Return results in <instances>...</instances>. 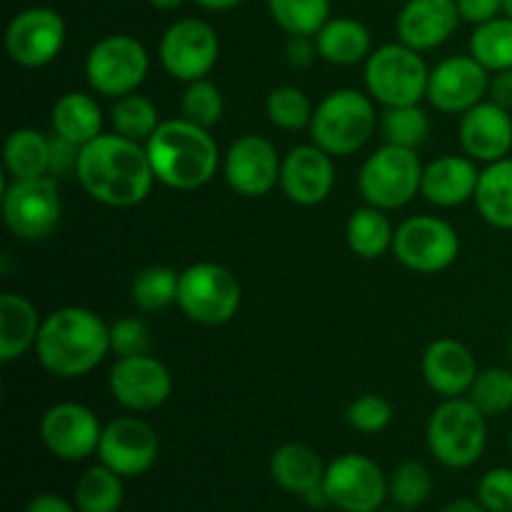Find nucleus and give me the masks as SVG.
<instances>
[{
    "label": "nucleus",
    "mask_w": 512,
    "mask_h": 512,
    "mask_svg": "<svg viewBox=\"0 0 512 512\" xmlns=\"http://www.w3.org/2000/svg\"><path fill=\"white\" fill-rule=\"evenodd\" d=\"M155 178L173 190H198L215 178L220 150L208 128L180 118L163 120L145 143Z\"/></svg>",
    "instance_id": "obj_3"
},
{
    "label": "nucleus",
    "mask_w": 512,
    "mask_h": 512,
    "mask_svg": "<svg viewBox=\"0 0 512 512\" xmlns=\"http://www.w3.org/2000/svg\"><path fill=\"white\" fill-rule=\"evenodd\" d=\"M440 512H488V510H485L483 505L478 503V498H475V500L458 498V500H453V503L445 505V508Z\"/></svg>",
    "instance_id": "obj_50"
},
{
    "label": "nucleus",
    "mask_w": 512,
    "mask_h": 512,
    "mask_svg": "<svg viewBox=\"0 0 512 512\" xmlns=\"http://www.w3.org/2000/svg\"><path fill=\"white\" fill-rule=\"evenodd\" d=\"M423 378L433 393L440 398H463L468 395L475 375H478V363L470 353L468 345L453 338H440L425 348L423 353Z\"/></svg>",
    "instance_id": "obj_23"
},
{
    "label": "nucleus",
    "mask_w": 512,
    "mask_h": 512,
    "mask_svg": "<svg viewBox=\"0 0 512 512\" xmlns=\"http://www.w3.org/2000/svg\"><path fill=\"white\" fill-rule=\"evenodd\" d=\"M103 123L105 118L98 100L88 93H80V90H70V93L60 95L53 103V110H50L53 135L78 145V148L103 135Z\"/></svg>",
    "instance_id": "obj_27"
},
{
    "label": "nucleus",
    "mask_w": 512,
    "mask_h": 512,
    "mask_svg": "<svg viewBox=\"0 0 512 512\" xmlns=\"http://www.w3.org/2000/svg\"><path fill=\"white\" fill-rule=\"evenodd\" d=\"M478 503L488 512H512V468H493L480 478Z\"/></svg>",
    "instance_id": "obj_44"
},
{
    "label": "nucleus",
    "mask_w": 512,
    "mask_h": 512,
    "mask_svg": "<svg viewBox=\"0 0 512 512\" xmlns=\"http://www.w3.org/2000/svg\"><path fill=\"white\" fill-rule=\"evenodd\" d=\"M33 350L55 378H83L110 353V325L93 310L65 305L45 315Z\"/></svg>",
    "instance_id": "obj_2"
},
{
    "label": "nucleus",
    "mask_w": 512,
    "mask_h": 512,
    "mask_svg": "<svg viewBox=\"0 0 512 512\" xmlns=\"http://www.w3.org/2000/svg\"><path fill=\"white\" fill-rule=\"evenodd\" d=\"M225 110L223 93L215 83H210L208 78L193 80V83H185V93L180 98V113L185 120L200 125V128H213L220 123Z\"/></svg>",
    "instance_id": "obj_41"
},
{
    "label": "nucleus",
    "mask_w": 512,
    "mask_h": 512,
    "mask_svg": "<svg viewBox=\"0 0 512 512\" xmlns=\"http://www.w3.org/2000/svg\"><path fill=\"white\" fill-rule=\"evenodd\" d=\"M488 445L485 415L465 398H445L428 420V448L440 465L465 470L478 463Z\"/></svg>",
    "instance_id": "obj_5"
},
{
    "label": "nucleus",
    "mask_w": 512,
    "mask_h": 512,
    "mask_svg": "<svg viewBox=\"0 0 512 512\" xmlns=\"http://www.w3.org/2000/svg\"><path fill=\"white\" fill-rule=\"evenodd\" d=\"M470 55L488 73L512 70V18L498 15L483 25H475L470 35Z\"/></svg>",
    "instance_id": "obj_33"
},
{
    "label": "nucleus",
    "mask_w": 512,
    "mask_h": 512,
    "mask_svg": "<svg viewBox=\"0 0 512 512\" xmlns=\"http://www.w3.org/2000/svg\"><path fill=\"white\" fill-rule=\"evenodd\" d=\"M433 493V475L418 460H405L388 478V495L395 508L418 510L428 503Z\"/></svg>",
    "instance_id": "obj_38"
},
{
    "label": "nucleus",
    "mask_w": 512,
    "mask_h": 512,
    "mask_svg": "<svg viewBox=\"0 0 512 512\" xmlns=\"http://www.w3.org/2000/svg\"><path fill=\"white\" fill-rule=\"evenodd\" d=\"M335 185L333 155L315 143L295 145L280 165V188L285 198L303 208H313L328 200Z\"/></svg>",
    "instance_id": "obj_20"
},
{
    "label": "nucleus",
    "mask_w": 512,
    "mask_h": 512,
    "mask_svg": "<svg viewBox=\"0 0 512 512\" xmlns=\"http://www.w3.org/2000/svg\"><path fill=\"white\" fill-rule=\"evenodd\" d=\"M273 23L288 35H318L330 20V0H268Z\"/></svg>",
    "instance_id": "obj_36"
},
{
    "label": "nucleus",
    "mask_w": 512,
    "mask_h": 512,
    "mask_svg": "<svg viewBox=\"0 0 512 512\" xmlns=\"http://www.w3.org/2000/svg\"><path fill=\"white\" fill-rule=\"evenodd\" d=\"M278 150L263 135H240L223 158V175L230 188L245 198H263L280 183Z\"/></svg>",
    "instance_id": "obj_19"
},
{
    "label": "nucleus",
    "mask_w": 512,
    "mask_h": 512,
    "mask_svg": "<svg viewBox=\"0 0 512 512\" xmlns=\"http://www.w3.org/2000/svg\"><path fill=\"white\" fill-rule=\"evenodd\" d=\"M25 512H78V508H75V503H68L55 493H40L30 500Z\"/></svg>",
    "instance_id": "obj_49"
},
{
    "label": "nucleus",
    "mask_w": 512,
    "mask_h": 512,
    "mask_svg": "<svg viewBox=\"0 0 512 512\" xmlns=\"http://www.w3.org/2000/svg\"><path fill=\"white\" fill-rule=\"evenodd\" d=\"M40 325L43 320L33 300L20 293L0 295V360L5 365L15 363L30 348H35Z\"/></svg>",
    "instance_id": "obj_26"
},
{
    "label": "nucleus",
    "mask_w": 512,
    "mask_h": 512,
    "mask_svg": "<svg viewBox=\"0 0 512 512\" xmlns=\"http://www.w3.org/2000/svg\"><path fill=\"white\" fill-rule=\"evenodd\" d=\"M63 45V15L45 5L20 10L5 28V50L20 68H45L58 58Z\"/></svg>",
    "instance_id": "obj_14"
},
{
    "label": "nucleus",
    "mask_w": 512,
    "mask_h": 512,
    "mask_svg": "<svg viewBox=\"0 0 512 512\" xmlns=\"http://www.w3.org/2000/svg\"><path fill=\"white\" fill-rule=\"evenodd\" d=\"M465 23L483 25L503 13V0H455Z\"/></svg>",
    "instance_id": "obj_47"
},
{
    "label": "nucleus",
    "mask_w": 512,
    "mask_h": 512,
    "mask_svg": "<svg viewBox=\"0 0 512 512\" xmlns=\"http://www.w3.org/2000/svg\"><path fill=\"white\" fill-rule=\"evenodd\" d=\"M380 133L385 143L418 150L430 135V115L420 108V103L385 108L380 115Z\"/></svg>",
    "instance_id": "obj_37"
},
{
    "label": "nucleus",
    "mask_w": 512,
    "mask_h": 512,
    "mask_svg": "<svg viewBox=\"0 0 512 512\" xmlns=\"http://www.w3.org/2000/svg\"><path fill=\"white\" fill-rule=\"evenodd\" d=\"M160 453V440L153 425L135 415L110 420L98 445L100 463L108 465L120 478H138L148 473Z\"/></svg>",
    "instance_id": "obj_16"
},
{
    "label": "nucleus",
    "mask_w": 512,
    "mask_h": 512,
    "mask_svg": "<svg viewBox=\"0 0 512 512\" xmlns=\"http://www.w3.org/2000/svg\"><path fill=\"white\" fill-rule=\"evenodd\" d=\"M468 400L485 415H505L512 410V370L485 368L478 370L473 385L468 390Z\"/></svg>",
    "instance_id": "obj_39"
},
{
    "label": "nucleus",
    "mask_w": 512,
    "mask_h": 512,
    "mask_svg": "<svg viewBox=\"0 0 512 512\" xmlns=\"http://www.w3.org/2000/svg\"><path fill=\"white\" fill-rule=\"evenodd\" d=\"M313 105L308 95L295 85H278L265 98V113L268 120L280 130H303L310 128L313 120Z\"/></svg>",
    "instance_id": "obj_40"
},
{
    "label": "nucleus",
    "mask_w": 512,
    "mask_h": 512,
    "mask_svg": "<svg viewBox=\"0 0 512 512\" xmlns=\"http://www.w3.org/2000/svg\"><path fill=\"white\" fill-rule=\"evenodd\" d=\"M158 55L170 78L180 80V83L203 80L218 65V33L213 25L200 18L175 20L160 38Z\"/></svg>",
    "instance_id": "obj_13"
},
{
    "label": "nucleus",
    "mask_w": 512,
    "mask_h": 512,
    "mask_svg": "<svg viewBox=\"0 0 512 512\" xmlns=\"http://www.w3.org/2000/svg\"><path fill=\"white\" fill-rule=\"evenodd\" d=\"M178 288H180V273L168 268V265H150V268L140 270L130 285V295H133V305L143 313H158L168 305L178 303Z\"/></svg>",
    "instance_id": "obj_34"
},
{
    "label": "nucleus",
    "mask_w": 512,
    "mask_h": 512,
    "mask_svg": "<svg viewBox=\"0 0 512 512\" xmlns=\"http://www.w3.org/2000/svg\"><path fill=\"white\" fill-rule=\"evenodd\" d=\"M100 420L90 408L80 403H58L40 418V440L50 455L68 463L98 455Z\"/></svg>",
    "instance_id": "obj_18"
},
{
    "label": "nucleus",
    "mask_w": 512,
    "mask_h": 512,
    "mask_svg": "<svg viewBox=\"0 0 512 512\" xmlns=\"http://www.w3.org/2000/svg\"><path fill=\"white\" fill-rule=\"evenodd\" d=\"M110 123L118 135L145 145L163 120L153 100L140 93H130L115 100L110 108Z\"/></svg>",
    "instance_id": "obj_35"
},
{
    "label": "nucleus",
    "mask_w": 512,
    "mask_h": 512,
    "mask_svg": "<svg viewBox=\"0 0 512 512\" xmlns=\"http://www.w3.org/2000/svg\"><path fill=\"white\" fill-rule=\"evenodd\" d=\"M430 68L423 53L398 43L375 48L365 60V88L383 108L415 105L428 95Z\"/></svg>",
    "instance_id": "obj_6"
},
{
    "label": "nucleus",
    "mask_w": 512,
    "mask_h": 512,
    "mask_svg": "<svg viewBox=\"0 0 512 512\" xmlns=\"http://www.w3.org/2000/svg\"><path fill=\"white\" fill-rule=\"evenodd\" d=\"M75 175L85 193L108 208L140 205L158 180L145 145L118 133H103L83 145Z\"/></svg>",
    "instance_id": "obj_1"
},
{
    "label": "nucleus",
    "mask_w": 512,
    "mask_h": 512,
    "mask_svg": "<svg viewBox=\"0 0 512 512\" xmlns=\"http://www.w3.org/2000/svg\"><path fill=\"white\" fill-rule=\"evenodd\" d=\"M285 58L293 68H310L318 58V45H315L313 35H290L288 45H285Z\"/></svg>",
    "instance_id": "obj_46"
},
{
    "label": "nucleus",
    "mask_w": 512,
    "mask_h": 512,
    "mask_svg": "<svg viewBox=\"0 0 512 512\" xmlns=\"http://www.w3.org/2000/svg\"><path fill=\"white\" fill-rule=\"evenodd\" d=\"M243 303L240 280L220 263H195L180 273L178 308L193 323L218 328L238 315Z\"/></svg>",
    "instance_id": "obj_8"
},
{
    "label": "nucleus",
    "mask_w": 512,
    "mask_h": 512,
    "mask_svg": "<svg viewBox=\"0 0 512 512\" xmlns=\"http://www.w3.org/2000/svg\"><path fill=\"white\" fill-rule=\"evenodd\" d=\"M508 445H510V455H512V430H510V438H508Z\"/></svg>",
    "instance_id": "obj_55"
},
{
    "label": "nucleus",
    "mask_w": 512,
    "mask_h": 512,
    "mask_svg": "<svg viewBox=\"0 0 512 512\" xmlns=\"http://www.w3.org/2000/svg\"><path fill=\"white\" fill-rule=\"evenodd\" d=\"M63 215L60 190L53 175L13 180L3 193V220L20 240H43L55 233Z\"/></svg>",
    "instance_id": "obj_11"
},
{
    "label": "nucleus",
    "mask_w": 512,
    "mask_h": 512,
    "mask_svg": "<svg viewBox=\"0 0 512 512\" xmlns=\"http://www.w3.org/2000/svg\"><path fill=\"white\" fill-rule=\"evenodd\" d=\"M345 418H348L350 428L358 430V433H383L390 425V420H393V405H390L383 395L365 393L348 405Z\"/></svg>",
    "instance_id": "obj_42"
},
{
    "label": "nucleus",
    "mask_w": 512,
    "mask_h": 512,
    "mask_svg": "<svg viewBox=\"0 0 512 512\" xmlns=\"http://www.w3.org/2000/svg\"><path fill=\"white\" fill-rule=\"evenodd\" d=\"M195 5L205 10H215V13H225V10H235L238 5H243L245 0H193Z\"/></svg>",
    "instance_id": "obj_51"
},
{
    "label": "nucleus",
    "mask_w": 512,
    "mask_h": 512,
    "mask_svg": "<svg viewBox=\"0 0 512 512\" xmlns=\"http://www.w3.org/2000/svg\"><path fill=\"white\" fill-rule=\"evenodd\" d=\"M50 145L53 138L35 128H18L5 138L3 163L13 180L50 175Z\"/></svg>",
    "instance_id": "obj_30"
},
{
    "label": "nucleus",
    "mask_w": 512,
    "mask_h": 512,
    "mask_svg": "<svg viewBox=\"0 0 512 512\" xmlns=\"http://www.w3.org/2000/svg\"><path fill=\"white\" fill-rule=\"evenodd\" d=\"M490 88V73L473 55H453L430 70L428 103L448 115H463L483 103Z\"/></svg>",
    "instance_id": "obj_17"
},
{
    "label": "nucleus",
    "mask_w": 512,
    "mask_h": 512,
    "mask_svg": "<svg viewBox=\"0 0 512 512\" xmlns=\"http://www.w3.org/2000/svg\"><path fill=\"white\" fill-rule=\"evenodd\" d=\"M108 388L115 403L130 413H150L168 403L173 395V375L168 365L150 353L118 358L110 368Z\"/></svg>",
    "instance_id": "obj_15"
},
{
    "label": "nucleus",
    "mask_w": 512,
    "mask_h": 512,
    "mask_svg": "<svg viewBox=\"0 0 512 512\" xmlns=\"http://www.w3.org/2000/svg\"><path fill=\"white\" fill-rule=\"evenodd\" d=\"M480 183L478 163L468 155H440L423 170L420 195L438 208H458L475 200Z\"/></svg>",
    "instance_id": "obj_24"
},
{
    "label": "nucleus",
    "mask_w": 512,
    "mask_h": 512,
    "mask_svg": "<svg viewBox=\"0 0 512 512\" xmlns=\"http://www.w3.org/2000/svg\"><path fill=\"white\" fill-rule=\"evenodd\" d=\"M150 350L148 325L138 318H123L110 325V353L118 358L143 355Z\"/></svg>",
    "instance_id": "obj_43"
},
{
    "label": "nucleus",
    "mask_w": 512,
    "mask_h": 512,
    "mask_svg": "<svg viewBox=\"0 0 512 512\" xmlns=\"http://www.w3.org/2000/svg\"><path fill=\"white\" fill-rule=\"evenodd\" d=\"M325 468L318 450L305 443H285L270 455V478L280 490L290 495H308L318 485H323Z\"/></svg>",
    "instance_id": "obj_25"
},
{
    "label": "nucleus",
    "mask_w": 512,
    "mask_h": 512,
    "mask_svg": "<svg viewBox=\"0 0 512 512\" xmlns=\"http://www.w3.org/2000/svg\"><path fill=\"white\" fill-rule=\"evenodd\" d=\"M325 495L340 512H378L388 495V478L373 458L345 453L325 468Z\"/></svg>",
    "instance_id": "obj_12"
},
{
    "label": "nucleus",
    "mask_w": 512,
    "mask_h": 512,
    "mask_svg": "<svg viewBox=\"0 0 512 512\" xmlns=\"http://www.w3.org/2000/svg\"><path fill=\"white\" fill-rule=\"evenodd\" d=\"M395 228L390 225L385 210L375 208V205H365V208L353 210L345 225V240L348 248L353 250L358 258L375 260L393 250Z\"/></svg>",
    "instance_id": "obj_31"
},
{
    "label": "nucleus",
    "mask_w": 512,
    "mask_h": 512,
    "mask_svg": "<svg viewBox=\"0 0 512 512\" xmlns=\"http://www.w3.org/2000/svg\"><path fill=\"white\" fill-rule=\"evenodd\" d=\"M155 10H175L185 3V0H148Z\"/></svg>",
    "instance_id": "obj_52"
},
{
    "label": "nucleus",
    "mask_w": 512,
    "mask_h": 512,
    "mask_svg": "<svg viewBox=\"0 0 512 512\" xmlns=\"http://www.w3.org/2000/svg\"><path fill=\"white\" fill-rule=\"evenodd\" d=\"M123 480L108 465H93L75 483V508L78 512H118L125 498Z\"/></svg>",
    "instance_id": "obj_32"
},
{
    "label": "nucleus",
    "mask_w": 512,
    "mask_h": 512,
    "mask_svg": "<svg viewBox=\"0 0 512 512\" xmlns=\"http://www.w3.org/2000/svg\"><path fill=\"white\" fill-rule=\"evenodd\" d=\"M150 73V55L133 35H105L85 58V80L103 98L138 93Z\"/></svg>",
    "instance_id": "obj_9"
},
{
    "label": "nucleus",
    "mask_w": 512,
    "mask_h": 512,
    "mask_svg": "<svg viewBox=\"0 0 512 512\" xmlns=\"http://www.w3.org/2000/svg\"><path fill=\"white\" fill-rule=\"evenodd\" d=\"M455 0H408L395 23L398 40L408 48L425 53L448 43L460 25Z\"/></svg>",
    "instance_id": "obj_22"
},
{
    "label": "nucleus",
    "mask_w": 512,
    "mask_h": 512,
    "mask_svg": "<svg viewBox=\"0 0 512 512\" xmlns=\"http://www.w3.org/2000/svg\"><path fill=\"white\" fill-rule=\"evenodd\" d=\"M503 15L512 18V0H503Z\"/></svg>",
    "instance_id": "obj_53"
},
{
    "label": "nucleus",
    "mask_w": 512,
    "mask_h": 512,
    "mask_svg": "<svg viewBox=\"0 0 512 512\" xmlns=\"http://www.w3.org/2000/svg\"><path fill=\"white\" fill-rule=\"evenodd\" d=\"M460 148L475 163H495L512 150V113L493 100H483L460 115Z\"/></svg>",
    "instance_id": "obj_21"
},
{
    "label": "nucleus",
    "mask_w": 512,
    "mask_h": 512,
    "mask_svg": "<svg viewBox=\"0 0 512 512\" xmlns=\"http://www.w3.org/2000/svg\"><path fill=\"white\" fill-rule=\"evenodd\" d=\"M488 95L493 103L503 105L505 110L512 113V70H500V73L490 75Z\"/></svg>",
    "instance_id": "obj_48"
},
{
    "label": "nucleus",
    "mask_w": 512,
    "mask_h": 512,
    "mask_svg": "<svg viewBox=\"0 0 512 512\" xmlns=\"http://www.w3.org/2000/svg\"><path fill=\"white\" fill-rule=\"evenodd\" d=\"M475 205L485 223L498 230H512V158L495 160L480 170Z\"/></svg>",
    "instance_id": "obj_29"
},
{
    "label": "nucleus",
    "mask_w": 512,
    "mask_h": 512,
    "mask_svg": "<svg viewBox=\"0 0 512 512\" xmlns=\"http://www.w3.org/2000/svg\"><path fill=\"white\" fill-rule=\"evenodd\" d=\"M393 255L413 273H443L458 260L460 238L448 220L435 215H413L395 228Z\"/></svg>",
    "instance_id": "obj_10"
},
{
    "label": "nucleus",
    "mask_w": 512,
    "mask_h": 512,
    "mask_svg": "<svg viewBox=\"0 0 512 512\" xmlns=\"http://www.w3.org/2000/svg\"><path fill=\"white\" fill-rule=\"evenodd\" d=\"M315 45L330 65H358L373 53L370 30L355 18H330L315 35Z\"/></svg>",
    "instance_id": "obj_28"
},
{
    "label": "nucleus",
    "mask_w": 512,
    "mask_h": 512,
    "mask_svg": "<svg viewBox=\"0 0 512 512\" xmlns=\"http://www.w3.org/2000/svg\"><path fill=\"white\" fill-rule=\"evenodd\" d=\"M378 512H408V510H400V508H395V510H378Z\"/></svg>",
    "instance_id": "obj_54"
},
{
    "label": "nucleus",
    "mask_w": 512,
    "mask_h": 512,
    "mask_svg": "<svg viewBox=\"0 0 512 512\" xmlns=\"http://www.w3.org/2000/svg\"><path fill=\"white\" fill-rule=\"evenodd\" d=\"M80 148L68 143V140L53 135V145H50V175H68L70 170H78Z\"/></svg>",
    "instance_id": "obj_45"
},
{
    "label": "nucleus",
    "mask_w": 512,
    "mask_h": 512,
    "mask_svg": "<svg viewBox=\"0 0 512 512\" xmlns=\"http://www.w3.org/2000/svg\"><path fill=\"white\" fill-rule=\"evenodd\" d=\"M510 358H512V335H510Z\"/></svg>",
    "instance_id": "obj_56"
},
{
    "label": "nucleus",
    "mask_w": 512,
    "mask_h": 512,
    "mask_svg": "<svg viewBox=\"0 0 512 512\" xmlns=\"http://www.w3.org/2000/svg\"><path fill=\"white\" fill-rule=\"evenodd\" d=\"M423 170L418 150L385 143L368 155L358 175V190L365 203L380 210H398L420 195Z\"/></svg>",
    "instance_id": "obj_7"
},
{
    "label": "nucleus",
    "mask_w": 512,
    "mask_h": 512,
    "mask_svg": "<svg viewBox=\"0 0 512 512\" xmlns=\"http://www.w3.org/2000/svg\"><path fill=\"white\" fill-rule=\"evenodd\" d=\"M380 125L375 100L355 88H340L325 95L313 110L310 140L333 158H348L368 145Z\"/></svg>",
    "instance_id": "obj_4"
}]
</instances>
